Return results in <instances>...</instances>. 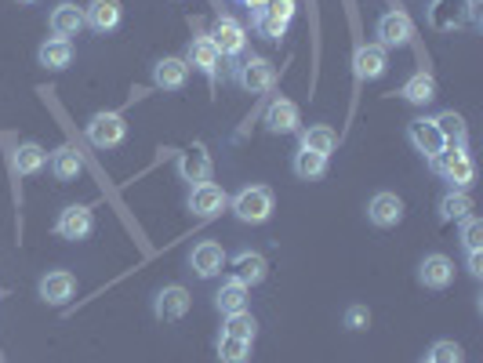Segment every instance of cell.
Here are the masks:
<instances>
[{"label": "cell", "mask_w": 483, "mask_h": 363, "mask_svg": "<svg viewBox=\"0 0 483 363\" xmlns=\"http://www.w3.org/2000/svg\"><path fill=\"white\" fill-rule=\"evenodd\" d=\"M432 168L455 189H469L476 182V160H472V153L465 146H444V153L432 156Z\"/></svg>", "instance_id": "6da1fadb"}, {"label": "cell", "mask_w": 483, "mask_h": 363, "mask_svg": "<svg viewBox=\"0 0 483 363\" xmlns=\"http://www.w3.org/2000/svg\"><path fill=\"white\" fill-rule=\"evenodd\" d=\"M229 211L244 222V225H262L269 222L273 215V189L265 185H248V189H240L233 200H229Z\"/></svg>", "instance_id": "7a4b0ae2"}, {"label": "cell", "mask_w": 483, "mask_h": 363, "mask_svg": "<svg viewBox=\"0 0 483 363\" xmlns=\"http://www.w3.org/2000/svg\"><path fill=\"white\" fill-rule=\"evenodd\" d=\"M295 12H298L295 0H262V8H258V12H251V22H255V29H258L262 36L280 40V36L288 33V26H291Z\"/></svg>", "instance_id": "3957f363"}, {"label": "cell", "mask_w": 483, "mask_h": 363, "mask_svg": "<svg viewBox=\"0 0 483 363\" xmlns=\"http://www.w3.org/2000/svg\"><path fill=\"white\" fill-rule=\"evenodd\" d=\"M375 36H378V44L389 51V48H408L411 40H415V22L404 8H389L378 26H375Z\"/></svg>", "instance_id": "277c9868"}, {"label": "cell", "mask_w": 483, "mask_h": 363, "mask_svg": "<svg viewBox=\"0 0 483 363\" xmlns=\"http://www.w3.org/2000/svg\"><path fill=\"white\" fill-rule=\"evenodd\" d=\"M128 138V124H124V116L120 113H95L88 120V142L95 149H113Z\"/></svg>", "instance_id": "5b68a950"}, {"label": "cell", "mask_w": 483, "mask_h": 363, "mask_svg": "<svg viewBox=\"0 0 483 363\" xmlns=\"http://www.w3.org/2000/svg\"><path fill=\"white\" fill-rule=\"evenodd\" d=\"M193 298L182 284H171V288H160L156 298H153V316L160 320V324H178V320L189 312Z\"/></svg>", "instance_id": "8992f818"}, {"label": "cell", "mask_w": 483, "mask_h": 363, "mask_svg": "<svg viewBox=\"0 0 483 363\" xmlns=\"http://www.w3.org/2000/svg\"><path fill=\"white\" fill-rule=\"evenodd\" d=\"M186 204H189V211H193L196 218H215V215H222V211L229 208V196H226V189L215 185V182H200V185L189 189Z\"/></svg>", "instance_id": "52a82bcc"}, {"label": "cell", "mask_w": 483, "mask_h": 363, "mask_svg": "<svg viewBox=\"0 0 483 363\" xmlns=\"http://www.w3.org/2000/svg\"><path fill=\"white\" fill-rule=\"evenodd\" d=\"M236 84L244 88L248 95H265L276 88V69L269 59H248L244 66L236 69Z\"/></svg>", "instance_id": "ba28073f"}, {"label": "cell", "mask_w": 483, "mask_h": 363, "mask_svg": "<svg viewBox=\"0 0 483 363\" xmlns=\"http://www.w3.org/2000/svg\"><path fill=\"white\" fill-rule=\"evenodd\" d=\"M178 175L186 178V182H193V185H200V182H211V175H215V164H211V153L200 146V142H193L189 149H182L178 153Z\"/></svg>", "instance_id": "9c48e42d"}, {"label": "cell", "mask_w": 483, "mask_h": 363, "mask_svg": "<svg viewBox=\"0 0 483 363\" xmlns=\"http://www.w3.org/2000/svg\"><path fill=\"white\" fill-rule=\"evenodd\" d=\"M91 229H95V211L84 208V204H73V208L59 211V218H55V233L62 240H73V244L76 240H88Z\"/></svg>", "instance_id": "30bf717a"}, {"label": "cell", "mask_w": 483, "mask_h": 363, "mask_svg": "<svg viewBox=\"0 0 483 363\" xmlns=\"http://www.w3.org/2000/svg\"><path fill=\"white\" fill-rule=\"evenodd\" d=\"M389 69V51L382 44H360L356 55H352V73L356 80H364V84H371V80H382Z\"/></svg>", "instance_id": "8fae6325"}, {"label": "cell", "mask_w": 483, "mask_h": 363, "mask_svg": "<svg viewBox=\"0 0 483 363\" xmlns=\"http://www.w3.org/2000/svg\"><path fill=\"white\" fill-rule=\"evenodd\" d=\"M408 138H411V146L425 156V160H432V156H439L444 153V135H439V128H436V120H425V116H418V120H411L408 124Z\"/></svg>", "instance_id": "7c38bea8"}, {"label": "cell", "mask_w": 483, "mask_h": 363, "mask_svg": "<svg viewBox=\"0 0 483 363\" xmlns=\"http://www.w3.org/2000/svg\"><path fill=\"white\" fill-rule=\"evenodd\" d=\"M368 222L378 229H392L404 222V200L396 193H375L371 204H368Z\"/></svg>", "instance_id": "4fadbf2b"}, {"label": "cell", "mask_w": 483, "mask_h": 363, "mask_svg": "<svg viewBox=\"0 0 483 363\" xmlns=\"http://www.w3.org/2000/svg\"><path fill=\"white\" fill-rule=\"evenodd\" d=\"M211 40H215L218 55H240V51H244V44H248V29H244V22H236L233 15H222L215 22V29H211Z\"/></svg>", "instance_id": "5bb4252c"}, {"label": "cell", "mask_w": 483, "mask_h": 363, "mask_svg": "<svg viewBox=\"0 0 483 363\" xmlns=\"http://www.w3.org/2000/svg\"><path fill=\"white\" fill-rule=\"evenodd\" d=\"M451 280H455V265L447 255H425L422 265H418V284L429 288V291H444L451 288Z\"/></svg>", "instance_id": "9a60e30c"}, {"label": "cell", "mask_w": 483, "mask_h": 363, "mask_svg": "<svg viewBox=\"0 0 483 363\" xmlns=\"http://www.w3.org/2000/svg\"><path fill=\"white\" fill-rule=\"evenodd\" d=\"M218 62H222V55H218V48H215L211 36H196V40H189V51H186V66H189V69H200L208 80H215Z\"/></svg>", "instance_id": "2e32d148"}, {"label": "cell", "mask_w": 483, "mask_h": 363, "mask_svg": "<svg viewBox=\"0 0 483 363\" xmlns=\"http://www.w3.org/2000/svg\"><path fill=\"white\" fill-rule=\"evenodd\" d=\"M189 265H193V272H196L200 280H211V276H218V272H222V265H226V251L215 244V240H204V244H196V248H193Z\"/></svg>", "instance_id": "e0dca14e"}, {"label": "cell", "mask_w": 483, "mask_h": 363, "mask_svg": "<svg viewBox=\"0 0 483 363\" xmlns=\"http://www.w3.org/2000/svg\"><path fill=\"white\" fill-rule=\"evenodd\" d=\"M298 106L291 102V99H273L269 102V109H265V128L273 131V135H291V131H298Z\"/></svg>", "instance_id": "ac0fdd59"}, {"label": "cell", "mask_w": 483, "mask_h": 363, "mask_svg": "<svg viewBox=\"0 0 483 363\" xmlns=\"http://www.w3.org/2000/svg\"><path fill=\"white\" fill-rule=\"evenodd\" d=\"M229 269H233V276L240 280V284H248V288L262 284L265 272H269V265H265V258L258 251H236L229 258Z\"/></svg>", "instance_id": "d6986e66"}, {"label": "cell", "mask_w": 483, "mask_h": 363, "mask_svg": "<svg viewBox=\"0 0 483 363\" xmlns=\"http://www.w3.org/2000/svg\"><path fill=\"white\" fill-rule=\"evenodd\" d=\"M186 80H189V66H186V59L168 55V59H160V62L153 66V84H156V88H164V91H182V88H186Z\"/></svg>", "instance_id": "ffe728a7"}, {"label": "cell", "mask_w": 483, "mask_h": 363, "mask_svg": "<svg viewBox=\"0 0 483 363\" xmlns=\"http://www.w3.org/2000/svg\"><path fill=\"white\" fill-rule=\"evenodd\" d=\"M73 291H76V280L66 269H51L44 280H40V298H44L48 305H66L73 298Z\"/></svg>", "instance_id": "44dd1931"}, {"label": "cell", "mask_w": 483, "mask_h": 363, "mask_svg": "<svg viewBox=\"0 0 483 363\" xmlns=\"http://www.w3.org/2000/svg\"><path fill=\"white\" fill-rule=\"evenodd\" d=\"M248 298H251V288L240 284L236 276H229V280H222V288L215 295V305H218L222 316H233V312H244L248 309Z\"/></svg>", "instance_id": "7402d4cb"}, {"label": "cell", "mask_w": 483, "mask_h": 363, "mask_svg": "<svg viewBox=\"0 0 483 363\" xmlns=\"http://www.w3.org/2000/svg\"><path fill=\"white\" fill-rule=\"evenodd\" d=\"M84 26H91L95 33H109L120 26V0H91L84 8Z\"/></svg>", "instance_id": "603a6c76"}, {"label": "cell", "mask_w": 483, "mask_h": 363, "mask_svg": "<svg viewBox=\"0 0 483 363\" xmlns=\"http://www.w3.org/2000/svg\"><path fill=\"white\" fill-rule=\"evenodd\" d=\"M51 33L55 36H62V40H69V36H76L80 29H84V8H76V4H59L55 12H51Z\"/></svg>", "instance_id": "cb8c5ba5"}, {"label": "cell", "mask_w": 483, "mask_h": 363, "mask_svg": "<svg viewBox=\"0 0 483 363\" xmlns=\"http://www.w3.org/2000/svg\"><path fill=\"white\" fill-rule=\"evenodd\" d=\"M48 164H51V175H55L59 182H76L80 171H84V164H80V153H76L73 146L55 149V153L48 156Z\"/></svg>", "instance_id": "d4e9b609"}, {"label": "cell", "mask_w": 483, "mask_h": 363, "mask_svg": "<svg viewBox=\"0 0 483 363\" xmlns=\"http://www.w3.org/2000/svg\"><path fill=\"white\" fill-rule=\"evenodd\" d=\"M36 59H40V66H44V69H66L73 62V44H69V40H62V36H48L44 44H40Z\"/></svg>", "instance_id": "484cf974"}, {"label": "cell", "mask_w": 483, "mask_h": 363, "mask_svg": "<svg viewBox=\"0 0 483 363\" xmlns=\"http://www.w3.org/2000/svg\"><path fill=\"white\" fill-rule=\"evenodd\" d=\"M44 164H48V153L40 149L36 142H22L15 149V156H12L15 175H36V171H44Z\"/></svg>", "instance_id": "4316f807"}, {"label": "cell", "mask_w": 483, "mask_h": 363, "mask_svg": "<svg viewBox=\"0 0 483 363\" xmlns=\"http://www.w3.org/2000/svg\"><path fill=\"white\" fill-rule=\"evenodd\" d=\"M291 171H295L302 182H316V178L328 175V156L309 153V149L298 146V153H295V160H291Z\"/></svg>", "instance_id": "83f0119b"}, {"label": "cell", "mask_w": 483, "mask_h": 363, "mask_svg": "<svg viewBox=\"0 0 483 363\" xmlns=\"http://www.w3.org/2000/svg\"><path fill=\"white\" fill-rule=\"evenodd\" d=\"M400 95H404L411 106H429L432 99H436V80H432V73H425V69H418L404 88H400Z\"/></svg>", "instance_id": "f1b7e54d"}, {"label": "cell", "mask_w": 483, "mask_h": 363, "mask_svg": "<svg viewBox=\"0 0 483 363\" xmlns=\"http://www.w3.org/2000/svg\"><path fill=\"white\" fill-rule=\"evenodd\" d=\"M335 146H338V135H335V128H328V124H313V128L302 131V149H309V153L331 156Z\"/></svg>", "instance_id": "f546056e"}, {"label": "cell", "mask_w": 483, "mask_h": 363, "mask_svg": "<svg viewBox=\"0 0 483 363\" xmlns=\"http://www.w3.org/2000/svg\"><path fill=\"white\" fill-rule=\"evenodd\" d=\"M469 211H472V196L465 189H451L439 200V218L444 222H462V218H469Z\"/></svg>", "instance_id": "4dcf8cb0"}, {"label": "cell", "mask_w": 483, "mask_h": 363, "mask_svg": "<svg viewBox=\"0 0 483 363\" xmlns=\"http://www.w3.org/2000/svg\"><path fill=\"white\" fill-rule=\"evenodd\" d=\"M436 128H439V135H444V142H447V146H465V138H469L465 120H462L455 109L439 113V116H436Z\"/></svg>", "instance_id": "1f68e13d"}, {"label": "cell", "mask_w": 483, "mask_h": 363, "mask_svg": "<svg viewBox=\"0 0 483 363\" xmlns=\"http://www.w3.org/2000/svg\"><path fill=\"white\" fill-rule=\"evenodd\" d=\"M222 335H229V338H244V342H255V335H258V320H255L248 309H244V312H233V316H226Z\"/></svg>", "instance_id": "d6a6232c"}, {"label": "cell", "mask_w": 483, "mask_h": 363, "mask_svg": "<svg viewBox=\"0 0 483 363\" xmlns=\"http://www.w3.org/2000/svg\"><path fill=\"white\" fill-rule=\"evenodd\" d=\"M251 345H255V342L222 335V338H218V359H222V363H251Z\"/></svg>", "instance_id": "836d02e7"}, {"label": "cell", "mask_w": 483, "mask_h": 363, "mask_svg": "<svg viewBox=\"0 0 483 363\" xmlns=\"http://www.w3.org/2000/svg\"><path fill=\"white\" fill-rule=\"evenodd\" d=\"M425 359H432V363H462L465 359V352H462V345L458 342H436L432 349H429V356Z\"/></svg>", "instance_id": "e575fe53"}, {"label": "cell", "mask_w": 483, "mask_h": 363, "mask_svg": "<svg viewBox=\"0 0 483 363\" xmlns=\"http://www.w3.org/2000/svg\"><path fill=\"white\" fill-rule=\"evenodd\" d=\"M462 244L465 251H483V222L479 218H462Z\"/></svg>", "instance_id": "d590c367"}, {"label": "cell", "mask_w": 483, "mask_h": 363, "mask_svg": "<svg viewBox=\"0 0 483 363\" xmlns=\"http://www.w3.org/2000/svg\"><path fill=\"white\" fill-rule=\"evenodd\" d=\"M371 324V309L368 305H349L345 309V327L349 331H364Z\"/></svg>", "instance_id": "8d00e7d4"}, {"label": "cell", "mask_w": 483, "mask_h": 363, "mask_svg": "<svg viewBox=\"0 0 483 363\" xmlns=\"http://www.w3.org/2000/svg\"><path fill=\"white\" fill-rule=\"evenodd\" d=\"M465 265H469V276L479 280V276H483V251H469V262H465Z\"/></svg>", "instance_id": "74e56055"}, {"label": "cell", "mask_w": 483, "mask_h": 363, "mask_svg": "<svg viewBox=\"0 0 483 363\" xmlns=\"http://www.w3.org/2000/svg\"><path fill=\"white\" fill-rule=\"evenodd\" d=\"M469 19L479 26V0H469Z\"/></svg>", "instance_id": "f35d334b"}, {"label": "cell", "mask_w": 483, "mask_h": 363, "mask_svg": "<svg viewBox=\"0 0 483 363\" xmlns=\"http://www.w3.org/2000/svg\"><path fill=\"white\" fill-rule=\"evenodd\" d=\"M19 4H36V0H19Z\"/></svg>", "instance_id": "ab89813d"}, {"label": "cell", "mask_w": 483, "mask_h": 363, "mask_svg": "<svg viewBox=\"0 0 483 363\" xmlns=\"http://www.w3.org/2000/svg\"><path fill=\"white\" fill-rule=\"evenodd\" d=\"M422 363H432V359H422Z\"/></svg>", "instance_id": "60d3db41"}]
</instances>
